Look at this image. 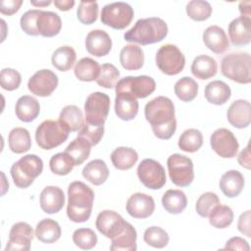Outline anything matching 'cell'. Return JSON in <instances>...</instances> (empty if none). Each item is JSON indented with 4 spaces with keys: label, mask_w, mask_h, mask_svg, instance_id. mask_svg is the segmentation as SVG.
<instances>
[{
    "label": "cell",
    "mask_w": 251,
    "mask_h": 251,
    "mask_svg": "<svg viewBox=\"0 0 251 251\" xmlns=\"http://www.w3.org/2000/svg\"><path fill=\"white\" fill-rule=\"evenodd\" d=\"M144 115L156 137L167 140L176 132L175 105L170 98L158 96L152 99L145 105Z\"/></svg>",
    "instance_id": "obj_1"
},
{
    "label": "cell",
    "mask_w": 251,
    "mask_h": 251,
    "mask_svg": "<svg viewBox=\"0 0 251 251\" xmlns=\"http://www.w3.org/2000/svg\"><path fill=\"white\" fill-rule=\"evenodd\" d=\"M94 191L81 181H73L68 187V218L74 223H84L91 215Z\"/></svg>",
    "instance_id": "obj_2"
},
{
    "label": "cell",
    "mask_w": 251,
    "mask_h": 251,
    "mask_svg": "<svg viewBox=\"0 0 251 251\" xmlns=\"http://www.w3.org/2000/svg\"><path fill=\"white\" fill-rule=\"evenodd\" d=\"M168 34V25L164 20L151 17L138 20L135 25L125 32L124 38L127 42L148 45L162 41Z\"/></svg>",
    "instance_id": "obj_3"
},
{
    "label": "cell",
    "mask_w": 251,
    "mask_h": 251,
    "mask_svg": "<svg viewBox=\"0 0 251 251\" xmlns=\"http://www.w3.org/2000/svg\"><path fill=\"white\" fill-rule=\"evenodd\" d=\"M223 75L240 84L251 81V57L248 53L237 52L226 55L221 62Z\"/></svg>",
    "instance_id": "obj_4"
},
{
    "label": "cell",
    "mask_w": 251,
    "mask_h": 251,
    "mask_svg": "<svg viewBox=\"0 0 251 251\" xmlns=\"http://www.w3.org/2000/svg\"><path fill=\"white\" fill-rule=\"evenodd\" d=\"M42 171V160L34 154H27L12 165L10 173L17 187L27 188Z\"/></svg>",
    "instance_id": "obj_5"
},
{
    "label": "cell",
    "mask_w": 251,
    "mask_h": 251,
    "mask_svg": "<svg viewBox=\"0 0 251 251\" xmlns=\"http://www.w3.org/2000/svg\"><path fill=\"white\" fill-rule=\"evenodd\" d=\"M70 130L60 121L46 120L35 130V141L44 150H51L63 144L69 137Z\"/></svg>",
    "instance_id": "obj_6"
},
{
    "label": "cell",
    "mask_w": 251,
    "mask_h": 251,
    "mask_svg": "<svg viewBox=\"0 0 251 251\" xmlns=\"http://www.w3.org/2000/svg\"><path fill=\"white\" fill-rule=\"evenodd\" d=\"M134 12L132 7L126 2H114L105 5L101 11L102 24L114 28L124 29L132 21Z\"/></svg>",
    "instance_id": "obj_7"
},
{
    "label": "cell",
    "mask_w": 251,
    "mask_h": 251,
    "mask_svg": "<svg viewBox=\"0 0 251 251\" xmlns=\"http://www.w3.org/2000/svg\"><path fill=\"white\" fill-rule=\"evenodd\" d=\"M159 70L167 75H176L182 72L185 66V58L177 46L165 44L160 47L155 57Z\"/></svg>",
    "instance_id": "obj_8"
},
{
    "label": "cell",
    "mask_w": 251,
    "mask_h": 251,
    "mask_svg": "<svg viewBox=\"0 0 251 251\" xmlns=\"http://www.w3.org/2000/svg\"><path fill=\"white\" fill-rule=\"evenodd\" d=\"M167 166L170 178L174 184L179 187H186L192 183L194 171L190 158L176 153L168 158Z\"/></svg>",
    "instance_id": "obj_9"
},
{
    "label": "cell",
    "mask_w": 251,
    "mask_h": 251,
    "mask_svg": "<svg viewBox=\"0 0 251 251\" xmlns=\"http://www.w3.org/2000/svg\"><path fill=\"white\" fill-rule=\"evenodd\" d=\"M117 93H126L134 98H146L155 91L156 82L148 75L125 76L120 79L116 86Z\"/></svg>",
    "instance_id": "obj_10"
},
{
    "label": "cell",
    "mask_w": 251,
    "mask_h": 251,
    "mask_svg": "<svg viewBox=\"0 0 251 251\" xmlns=\"http://www.w3.org/2000/svg\"><path fill=\"white\" fill-rule=\"evenodd\" d=\"M110 110V97L103 92H93L84 103L85 123L93 126H104Z\"/></svg>",
    "instance_id": "obj_11"
},
{
    "label": "cell",
    "mask_w": 251,
    "mask_h": 251,
    "mask_svg": "<svg viewBox=\"0 0 251 251\" xmlns=\"http://www.w3.org/2000/svg\"><path fill=\"white\" fill-rule=\"evenodd\" d=\"M137 176L144 186L160 189L166 184V173L163 166L153 159H144L137 167Z\"/></svg>",
    "instance_id": "obj_12"
},
{
    "label": "cell",
    "mask_w": 251,
    "mask_h": 251,
    "mask_svg": "<svg viewBox=\"0 0 251 251\" xmlns=\"http://www.w3.org/2000/svg\"><path fill=\"white\" fill-rule=\"evenodd\" d=\"M210 144L212 149L222 158L231 159L237 154L239 144L234 134L227 128L216 129L211 137Z\"/></svg>",
    "instance_id": "obj_13"
},
{
    "label": "cell",
    "mask_w": 251,
    "mask_h": 251,
    "mask_svg": "<svg viewBox=\"0 0 251 251\" xmlns=\"http://www.w3.org/2000/svg\"><path fill=\"white\" fill-rule=\"evenodd\" d=\"M58 76L51 70L43 69L37 71L27 82L28 90L40 97L50 96L58 86Z\"/></svg>",
    "instance_id": "obj_14"
},
{
    "label": "cell",
    "mask_w": 251,
    "mask_h": 251,
    "mask_svg": "<svg viewBox=\"0 0 251 251\" xmlns=\"http://www.w3.org/2000/svg\"><path fill=\"white\" fill-rule=\"evenodd\" d=\"M126 222L115 211L104 210L96 218V228L107 238H114L125 229Z\"/></svg>",
    "instance_id": "obj_15"
},
{
    "label": "cell",
    "mask_w": 251,
    "mask_h": 251,
    "mask_svg": "<svg viewBox=\"0 0 251 251\" xmlns=\"http://www.w3.org/2000/svg\"><path fill=\"white\" fill-rule=\"evenodd\" d=\"M32 239V227L25 222L16 223L10 229L9 239L5 247V251H27L30 248V242Z\"/></svg>",
    "instance_id": "obj_16"
},
{
    "label": "cell",
    "mask_w": 251,
    "mask_h": 251,
    "mask_svg": "<svg viewBox=\"0 0 251 251\" xmlns=\"http://www.w3.org/2000/svg\"><path fill=\"white\" fill-rule=\"evenodd\" d=\"M126 212L134 219H146L155 210L154 199L145 193L136 192L129 196L126 201Z\"/></svg>",
    "instance_id": "obj_17"
},
{
    "label": "cell",
    "mask_w": 251,
    "mask_h": 251,
    "mask_svg": "<svg viewBox=\"0 0 251 251\" xmlns=\"http://www.w3.org/2000/svg\"><path fill=\"white\" fill-rule=\"evenodd\" d=\"M85 48L89 54L103 57L111 51L112 39L105 30L93 29L86 35Z\"/></svg>",
    "instance_id": "obj_18"
},
{
    "label": "cell",
    "mask_w": 251,
    "mask_h": 251,
    "mask_svg": "<svg viewBox=\"0 0 251 251\" xmlns=\"http://www.w3.org/2000/svg\"><path fill=\"white\" fill-rule=\"evenodd\" d=\"M226 118L228 123L236 128H244L251 122L250 102L243 99L233 101L227 109Z\"/></svg>",
    "instance_id": "obj_19"
},
{
    "label": "cell",
    "mask_w": 251,
    "mask_h": 251,
    "mask_svg": "<svg viewBox=\"0 0 251 251\" xmlns=\"http://www.w3.org/2000/svg\"><path fill=\"white\" fill-rule=\"evenodd\" d=\"M39 203L44 213L56 214L60 212L65 205L64 191L58 186H46L40 193Z\"/></svg>",
    "instance_id": "obj_20"
},
{
    "label": "cell",
    "mask_w": 251,
    "mask_h": 251,
    "mask_svg": "<svg viewBox=\"0 0 251 251\" xmlns=\"http://www.w3.org/2000/svg\"><path fill=\"white\" fill-rule=\"evenodd\" d=\"M228 35L231 43L235 46H242L250 43L251 40V19L238 17L228 25Z\"/></svg>",
    "instance_id": "obj_21"
},
{
    "label": "cell",
    "mask_w": 251,
    "mask_h": 251,
    "mask_svg": "<svg viewBox=\"0 0 251 251\" xmlns=\"http://www.w3.org/2000/svg\"><path fill=\"white\" fill-rule=\"evenodd\" d=\"M203 42L216 54H223L228 49L229 42L225 30L219 25H210L203 32Z\"/></svg>",
    "instance_id": "obj_22"
},
{
    "label": "cell",
    "mask_w": 251,
    "mask_h": 251,
    "mask_svg": "<svg viewBox=\"0 0 251 251\" xmlns=\"http://www.w3.org/2000/svg\"><path fill=\"white\" fill-rule=\"evenodd\" d=\"M222 192L228 198L238 196L244 187V176L236 170L226 172L219 182Z\"/></svg>",
    "instance_id": "obj_23"
},
{
    "label": "cell",
    "mask_w": 251,
    "mask_h": 251,
    "mask_svg": "<svg viewBox=\"0 0 251 251\" xmlns=\"http://www.w3.org/2000/svg\"><path fill=\"white\" fill-rule=\"evenodd\" d=\"M36 27L43 37H53L57 35L62 27L60 16L51 11H41L36 20Z\"/></svg>",
    "instance_id": "obj_24"
},
{
    "label": "cell",
    "mask_w": 251,
    "mask_h": 251,
    "mask_svg": "<svg viewBox=\"0 0 251 251\" xmlns=\"http://www.w3.org/2000/svg\"><path fill=\"white\" fill-rule=\"evenodd\" d=\"M15 112L17 118L20 121L30 123L38 117L40 112V105L36 98L29 95H24L18 99Z\"/></svg>",
    "instance_id": "obj_25"
},
{
    "label": "cell",
    "mask_w": 251,
    "mask_h": 251,
    "mask_svg": "<svg viewBox=\"0 0 251 251\" xmlns=\"http://www.w3.org/2000/svg\"><path fill=\"white\" fill-rule=\"evenodd\" d=\"M115 113L118 118L123 121L133 120L138 113L137 99L126 93H117L115 99Z\"/></svg>",
    "instance_id": "obj_26"
},
{
    "label": "cell",
    "mask_w": 251,
    "mask_h": 251,
    "mask_svg": "<svg viewBox=\"0 0 251 251\" xmlns=\"http://www.w3.org/2000/svg\"><path fill=\"white\" fill-rule=\"evenodd\" d=\"M120 62L124 69L127 71H136L143 67L144 53L141 47L128 44L123 47L120 53Z\"/></svg>",
    "instance_id": "obj_27"
},
{
    "label": "cell",
    "mask_w": 251,
    "mask_h": 251,
    "mask_svg": "<svg viewBox=\"0 0 251 251\" xmlns=\"http://www.w3.org/2000/svg\"><path fill=\"white\" fill-rule=\"evenodd\" d=\"M218 65L214 58L208 55H199L194 58L191 64L192 75L199 79L205 80L216 75Z\"/></svg>",
    "instance_id": "obj_28"
},
{
    "label": "cell",
    "mask_w": 251,
    "mask_h": 251,
    "mask_svg": "<svg viewBox=\"0 0 251 251\" xmlns=\"http://www.w3.org/2000/svg\"><path fill=\"white\" fill-rule=\"evenodd\" d=\"M82 176L93 185H101L109 176V169L103 160H92L83 168Z\"/></svg>",
    "instance_id": "obj_29"
},
{
    "label": "cell",
    "mask_w": 251,
    "mask_h": 251,
    "mask_svg": "<svg viewBox=\"0 0 251 251\" xmlns=\"http://www.w3.org/2000/svg\"><path fill=\"white\" fill-rule=\"evenodd\" d=\"M62 230L58 222L52 219L41 220L35 227L34 235L43 243H54L61 237Z\"/></svg>",
    "instance_id": "obj_30"
},
{
    "label": "cell",
    "mask_w": 251,
    "mask_h": 251,
    "mask_svg": "<svg viewBox=\"0 0 251 251\" xmlns=\"http://www.w3.org/2000/svg\"><path fill=\"white\" fill-rule=\"evenodd\" d=\"M230 95L229 86L222 80H213L205 87V98L214 105H224L230 98Z\"/></svg>",
    "instance_id": "obj_31"
},
{
    "label": "cell",
    "mask_w": 251,
    "mask_h": 251,
    "mask_svg": "<svg viewBox=\"0 0 251 251\" xmlns=\"http://www.w3.org/2000/svg\"><path fill=\"white\" fill-rule=\"evenodd\" d=\"M136 230L126 222L123 232L112 238L110 250L112 251H135L136 250Z\"/></svg>",
    "instance_id": "obj_32"
},
{
    "label": "cell",
    "mask_w": 251,
    "mask_h": 251,
    "mask_svg": "<svg viewBox=\"0 0 251 251\" xmlns=\"http://www.w3.org/2000/svg\"><path fill=\"white\" fill-rule=\"evenodd\" d=\"M138 160L137 152L130 148L121 146L116 148L111 153V161L114 167L120 171H126L131 169Z\"/></svg>",
    "instance_id": "obj_33"
},
{
    "label": "cell",
    "mask_w": 251,
    "mask_h": 251,
    "mask_svg": "<svg viewBox=\"0 0 251 251\" xmlns=\"http://www.w3.org/2000/svg\"><path fill=\"white\" fill-rule=\"evenodd\" d=\"M162 205L170 214H180L187 206V198L180 189H169L162 197Z\"/></svg>",
    "instance_id": "obj_34"
},
{
    "label": "cell",
    "mask_w": 251,
    "mask_h": 251,
    "mask_svg": "<svg viewBox=\"0 0 251 251\" xmlns=\"http://www.w3.org/2000/svg\"><path fill=\"white\" fill-rule=\"evenodd\" d=\"M9 148L16 154L27 152L31 147V138L27 129L24 127L13 128L8 136Z\"/></svg>",
    "instance_id": "obj_35"
},
{
    "label": "cell",
    "mask_w": 251,
    "mask_h": 251,
    "mask_svg": "<svg viewBox=\"0 0 251 251\" xmlns=\"http://www.w3.org/2000/svg\"><path fill=\"white\" fill-rule=\"evenodd\" d=\"M75 75L81 81L96 80L100 73V65L97 61L86 57L80 59L75 66Z\"/></svg>",
    "instance_id": "obj_36"
},
{
    "label": "cell",
    "mask_w": 251,
    "mask_h": 251,
    "mask_svg": "<svg viewBox=\"0 0 251 251\" xmlns=\"http://www.w3.org/2000/svg\"><path fill=\"white\" fill-rule=\"evenodd\" d=\"M59 121L65 125L70 131H77L84 125L82 112L75 105L65 106L60 113Z\"/></svg>",
    "instance_id": "obj_37"
},
{
    "label": "cell",
    "mask_w": 251,
    "mask_h": 251,
    "mask_svg": "<svg viewBox=\"0 0 251 251\" xmlns=\"http://www.w3.org/2000/svg\"><path fill=\"white\" fill-rule=\"evenodd\" d=\"M91 144L81 136L75 138L66 148L67 152L74 161L75 166L81 165L90 155Z\"/></svg>",
    "instance_id": "obj_38"
},
{
    "label": "cell",
    "mask_w": 251,
    "mask_h": 251,
    "mask_svg": "<svg viewBox=\"0 0 251 251\" xmlns=\"http://www.w3.org/2000/svg\"><path fill=\"white\" fill-rule=\"evenodd\" d=\"M76 54L71 46H61L57 48L51 58L52 65L61 72H67L72 69L75 63Z\"/></svg>",
    "instance_id": "obj_39"
},
{
    "label": "cell",
    "mask_w": 251,
    "mask_h": 251,
    "mask_svg": "<svg viewBox=\"0 0 251 251\" xmlns=\"http://www.w3.org/2000/svg\"><path fill=\"white\" fill-rule=\"evenodd\" d=\"M203 144V135L196 128L185 129L178 138V147L180 150L188 153L198 151Z\"/></svg>",
    "instance_id": "obj_40"
},
{
    "label": "cell",
    "mask_w": 251,
    "mask_h": 251,
    "mask_svg": "<svg viewBox=\"0 0 251 251\" xmlns=\"http://www.w3.org/2000/svg\"><path fill=\"white\" fill-rule=\"evenodd\" d=\"M174 90L178 99L183 102H190L197 96L198 83L189 76H183L176 82Z\"/></svg>",
    "instance_id": "obj_41"
},
{
    "label": "cell",
    "mask_w": 251,
    "mask_h": 251,
    "mask_svg": "<svg viewBox=\"0 0 251 251\" xmlns=\"http://www.w3.org/2000/svg\"><path fill=\"white\" fill-rule=\"evenodd\" d=\"M209 223L216 228H226L233 221V212L230 207L226 205H217L209 215Z\"/></svg>",
    "instance_id": "obj_42"
},
{
    "label": "cell",
    "mask_w": 251,
    "mask_h": 251,
    "mask_svg": "<svg viewBox=\"0 0 251 251\" xmlns=\"http://www.w3.org/2000/svg\"><path fill=\"white\" fill-rule=\"evenodd\" d=\"M212 6L205 0H191L186 5L187 16L196 22H203L212 15Z\"/></svg>",
    "instance_id": "obj_43"
},
{
    "label": "cell",
    "mask_w": 251,
    "mask_h": 251,
    "mask_svg": "<svg viewBox=\"0 0 251 251\" xmlns=\"http://www.w3.org/2000/svg\"><path fill=\"white\" fill-rule=\"evenodd\" d=\"M49 167L53 174L58 176H66L73 171L75 164L67 152H60L51 157Z\"/></svg>",
    "instance_id": "obj_44"
},
{
    "label": "cell",
    "mask_w": 251,
    "mask_h": 251,
    "mask_svg": "<svg viewBox=\"0 0 251 251\" xmlns=\"http://www.w3.org/2000/svg\"><path fill=\"white\" fill-rule=\"evenodd\" d=\"M144 241L154 248H164L168 245L170 237L168 232L160 226H150L143 234Z\"/></svg>",
    "instance_id": "obj_45"
},
{
    "label": "cell",
    "mask_w": 251,
    "mask_h": 251,
    "mask_svg": "<svg viewBox=\"0 0 251 251\" xmlns=\"http://www.w3.org/2000/svg\"><path fill=\"white\" fill-rule=\"evenodd\" d=\"M120 77L119 70L112 64H103L100 66V73L96 79L98 85L111 89L116 86L118 79Z\"/></svg>",
    "instance_id": "obj_46"
},
{
    "label": "cell",
    "mask_w": 251,
    "mask_h": 251,
    "mask_svg": "<svg viewBox=\"0 0 251 251\" xmlns=\"http://www.w3.org/2000/svg\"><path fill=\"white\" fill-rule=\"evenodd\" d=\"M97 235L96 233L86 227L77 228L73 233V241L74 243L80 249L83 250H90L95 247L97 243Z\"/></svg>",
    "instance_id": "obj_47"
},
{
    "label": "cell",
    "mask_w": 251,
    "mask_h": 251,
    "mask_svg": "<svg viewBox=\"0 0 251 251\" xmlns=\"http://www.w3.org/2000/svg\"><path fill=\"white\" fill-rule=\"evenodd\" d=\"M76 15L81 24L92 25L98 17V3L96 1H80Z\"/></svg>",
    "instance_id": "obj_48"
},
{
    "label": "cell",
    "mask_w": 251,
    "mask_h": 251,
    "mask_svg": "<svg viewBox=\"0 0 251 251\" xmlns=\"http://www.w3.org/2000/svg\"><path fill=\"white\" fill-rule=\"evenodd\" d=\"M219 204H221L220 199L216 193L205 192L197 199L195 209L200 217L208 218L212 210Z\"/></svg>",
    "instance_id": "obj_49"
},
{
    "label": "cell",
    "mask_w": 251,
    "mask_h": 251,
    "mask_svg": "<svg viewBox=\"0 0 251 251\" xmlns=\"http://www.w3.org/2000/svg\"><path fill=\"white\" fill-rule=\"evenodd\" d=\"M22 82L21 74L11 68H5L0 73L1 87L8 91H13L19 88Z\"/></svg>",
    "instance_id": "obj_50"
},
{
    "label": "cell",
    "mask_w": 251,
    "mask_h": 251,
    "mask_svg": "<svg viewBox=\"0 0 251 251\" xmlns=\"http://www.w3.org/2000/svg\"><path fill=\"white\" fill-rule=\"evenodd\" d=\"M41 10H28L26 11L22 17L20 21L21 28L28 35L37 36L39 35V32L36 27V20L39 16Z\"/></svg>",
    "instance_id": "obj_51"
},
{
    "label": "cell",
    "mask_w": 251,
    "mask_h": 251,
    "mask_svg": "<svg viewBox=\"0 0 251 251\" xmlns=\"http://www.w3.org/2000/svg\"><path fill=\"white\" fill-rule=\"evenodd\" d=\"M104 134V126H93L84 123L83 126L78 130L77 136L84 137L91 146L97 145Z\"/></svg>",
    "instance_id": "obj_52"
},
{
    "label": "cell",
    "mask_w": 251,
    "mask_h": 251,
    "mask_svg": "<svg viewBox=\"0 0 251 251\" xmlns=\"http://www.w3.org/2000/svg\"><path fill=\"white\" fill-rule=\"evenodd\" d=\"M22 4V0H2L0 2V12L3 15L12 16L19 11Z\"/></svg>",
    "instance_id": "obj_53"
},
{
    "label": "cell",
    "mask_w": 251,
    "mask_h": 251,
    "mask_svg": "<svg viewBox=\"0 0 251 251\" xmlns=\"http://www.w3.org/2000/svg\"><path fill=\"white\" fill-rule=\"evenodd\" d=\"M224 249H229V250H241V251H249L250 250V246L248 244V242L239 237V236H234L231 237L230 239H228L226 243V246L224 247Z\"/></svg>",
    "instance_id": "obj_54"
},
{
    "label": "cell",
    "mask_w": 251,
    "mask_h": 251,
    "mask_svg": "<svg viewBox=\"0 0 251 251\" xmlns=\"http://www.w3.org/2000/svg\"><path fill=\"white\" fill-rule=\"evenodd\" d=\"M250 220H251V212L250 210H247L246 212H244L243 214H241L239 216L238 219V223H237V228L238 230L246 235L247 237L251 236V232H250Z\"/></svg>",
    "instance_id": "obj_55"
},
{
    "label": "cell",
    "mask_w": 251,
    "mask_h": 251,
    "mask_svg": "<svg viewBox=\"0 0 251 251\" xmlns=\"http://www.w3.org/2000/svg\"><path fill=\"white\" fill-rule=\"evenodd\" d=\"M249 143L247 144V146L239 153L238 157H237V162L239 163V165L247 170H250L251 168V161H250V151H249Z\"/></svg>",
    "instance_id": "obj_56"
},
{
    "label": "cell",
    "mask_w": 251,
    "mask_h": 251,
    "mask_svg": "<svg viewBox=\"0 0 251 251\" xmlns=\"http://www.w3.org/2000/svg\"><path fill=\"white\" fill-rule=\"evenodd\" d=\"M74 0H55L54 5L60 10V11H69L75 6Z\"/></svg>",
    "instance_id": "obj_57"
},
{
    "label": "cell",
    "mask_w": 251,
    "mask_h": 251,
    "mask_svg": "<svg viewBox=\"0 0 251 251\" xmlns=\"http://www.w3.org/2000/svg\"><path fill=\"white\" fill-rule=\"evenodd\" d=\"M239 12L241 14V17H247L250 18L251 15V2L250 1H242L238 5Z\"/></svg>",
    "instance_id": "obj_58"
},
{
    "label": "cell",
    "mask_w": 251,
    "mask_h": 251,
    "mask_svg": "<svg viewBox=\"0 0 251 251\" xmlns=\"http://www.w3.org/2000/svg\"><path fill=\"white\" fill-rule=\"evenodd\" d=\"M52 3V1L48 0V1H30V4L35 6V7H44V6H48Z\"/></svg>",
    "instance_id": "obj_59"
}]
</instances>
